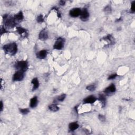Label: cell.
Returning <instances> with one entry per match:
<instances>
[{
  "label": "cell",
  "instance_id": "cell-1",
  "mask_svg": "<svg viewBox=\"0 0 135 135\" xmlns=\"http://www.w3.org/2000/svg\"><path fill=\"white\" fill-rule=\"evenodd\" d=\"M3 49L6 54L10 55V56H14L18 52V45L13 42V43L4 45L3 47Z\"/></svg>",
  "mask_w": 135,
  "mask_h": 135
},
{
  "label": "cell",
  "instance_id": "cell-2",
  "mask_svg": "<svg viewBox=\"0 0 135 135\" xmlns=\"http://www.w3.org/2000/svg\"><path fill=\"white\" fill-rule=\"evenodd\" d=\"M4 21V27L7 28H14L15 25L18 24L15 21L14 16H10L8 14H4L3 16Z\"/></svg>",
  "mask_w": 135,
  "mask_h": 135
},
{
  "label": "cell",
  "instance_id": "cell-3",
  "mask_svg": "<svg viewBox=\"0 0 135 135\" xmlns=\"http://www.w3.org/2000/svg\"><path fill=\"white\" fill-rule=\"evenodd\" d=\"M14 67L17 71L25 72L28 69V62L27 61H18L15 63Z\"/></svg>",
  "mask_w": 135,
  "mask_h": 135
},
{
  "label": "cell",
  "instance_id": "cell-4",
  "mask_svg": "<svg viewBox=\"0 0 135 135\" xmlns=\"http://www.w3.org/2000/svg\"><path fill=\"white\" fill-rule=\"evenodd\" d=\"M65 43V39L63 37H58L53 45V49L60 50L64 47Z\"/></svg>",
  "mask_w": 135,
  "mask_h": 135
},
{
  "label": "cell",
  "instance_id": "cell-5",
  "mask_svg": "<svg viewBox=\"0 0 135 135\" xmlns=\"http://www.w3.org/2000/svg\"><path fill=\"white\" fill-rule=\"evenodd\" d=\"M25 77V72L22 71H16L13 75L12 80L13 81H22Z\"/></svg>",
  "mask_w": 135,
  "mask_h": 135
},
{
  "label": "cell",
  "instance_id": "cell-6",
  "mask_svg": "<svg viewBox=\"0 0 135 135\" xmlns=\"http://www.w3.org/2000/svg\"><path fill=\"white\" fill-rule=\"evenodd\" d=\"M116 91V87L114 84H111L109 87L106 88L103 91V92L105 95L108 96H111L112 94H115V92Z\"/></svg>",
  "mask_w": 135,
  "mask_h": 135
},
{
  "label": "cell",
  "instance_id": "cell-7",
  "mask_svg": "<svg viewBox=\"0 0 135 135\" xmlns=\"http://www.w3.org/2000/svg\"><path fill=\"white\" fill-rule=\"evenodd\" d=\"M80 16V19L83 21H86L88 20L89 17V13L87 8H84L82 10H81Z\"/></svg>",
  "mask_w": 135,
  "mask_h": 135
},
{
  "label": "cell",
  "instance_id": "cell-8",
  "mask_svg": "<svg viewBox=\"0 0 135 135\" xmlns=\"http://www.w3.org/2000/svg\"><path fill=\"white\" fill-rule=\"evenodd\" d=\"M97 98L94 95H91L87 97L83 100V104H92L95 103Z\"/></svg>",
  "mask_w": 135,
  "mask_h": 135
},
{
  "label": "cell",
  "instance_id": "cell-9",
  "mask_svg": "<svg viewBox=\"0 0 135 135\" xmlns=\"http://www.w3.org/2000/svg\"><path fill=\"white\" fill-rule=\"evenodd\" d=\"M81 10L80 8H73V9L70 10L69 12V15L72 18H77L78 16L80 15Z\"/></svg>",
  "mask_w": 135,
  "mask_h": 135
},
{
  "label": "cell",
  "instance_id": "cell-10",
  "mask_svg": "<svg viewBox=\"0 0 135 135\" xmlns=\"http://www.w3.org/2000/svg\"><path fill=\"white\" fill-rule=\"evenodd\" d=\"M16 31L20 35H21V36H23L25 38L28 36V33L27 29L22 27H16Z\"/></svg>",
  "mask_w": 135,
  "mask_h": 135
},
{
  "label": "cell",
  "instance_id": "cell-11",
  "mask_svg": "<svg viewBox=\"0 0 135 135\" xmlns=\"http://www.w3.org/2000/svg\"><path fill=\"white\" fill-rule=\"evenodd\" d=\"M48 32L45 30H42L39 34V39L41 41H45L48 39Z\"/></svg>",
  "mask_w": 135,
  "mask_h": 135
},
{
  "label": "cell",
  "instance_id": "cell-12",
  "mask_svg": "<svg viewBox=\"0 0 135 135\" xmlns=\"http://www.w3.org/2000/svg\"><path fill=\"white\" fill-rule=\"evenodd\" d=\"M47 54H48L47 50H41L40 51L36 53V57L37 58H39L40 59H44L46 57Z\"/></svg>",
  "mask_w": 135,
  "mask_h": 135
},
{
  "label": "cell",
  "instance_id": "cell-13",
  "mask_svg": "<svg viewBox=\"0 0 135 135\" xmlns=\"http://www.w3.org/2000/svg\"><path fill=\"white\" fill-rule=\"evenodd\" d=\"M14 18L15 21H16V22L18 23L21 22V21H22L24 19V16H23L22 12V11L19 12L18 14H15L14 16Z\"/></svg>",
  "mask_w": 135,
  "mask_h": 135
},
{
  "label": "cell",
  "instance_id": "cell-14",
  "mask_svg": "<svg viewBox=\"0 0 135 135\" xmlns=\"http://www.w3.org/2000/svg\"><path fill=\"white\" fill-rule=\"evenodd\" d=\"M97 99L99 100L100 102L101 103L102 108H104L105 106V104H106V98H105V96L103 94H99L98 98Z\"/></svg>",
  "mask_w": 135,
  "mask_h": 135
},
{
  "label": "cell",
  "instance_id": "cell-15",
  "mask_svg": "<svg viewBox=\"0 0 135 135\" xmlns=\"http://www.w3.org/2000/svg\"><path fill=\"white\" fill-rule=\"evenodd\" d=\"M79 127V125L77 122H71L69 125V129L70 132H74V130H77Z\"/></svg>",
  "mask_w": 135,
  "mask_h": 135
},
{
  "label": "cell",
  "instance_id": "cell-16",
  "mask_svg": "<svg viewBox=\"0 0 135 135\" xmlns=\"http://www.w3.org/2000/svg\"><path fill=\"white\" fill-rule=\"evenodd\" d=\"M38 103V100L36 96L33 97L30 100V106L31 108H34L36 107V105Z\"/></svg>",
  "mask_w": 135,
  "mask_h": 135
},
{
  "label": "cell",
  "instance_id": "cell-17",
  "mask_svg": "<svg viewBox=\"0 0 135 135\" xmlns=\"http://www.w3.org/2000/svg\"><path fill=\"white\" fill-rule=\"evenodd\" d=\"M31 83L33 84V91L36 90L39 87V82L37 78H33L31 81Z\"/></svg>",
  "mask_w": 135,
  "mask_h": 135
},
{
  "label": "cell",
  "instance_id": "cell-18",
  "mask_svg": "<svg viewBox=\"0 0 135 135\" xmlns=\"http://www.w3.org/2000/svg\"><path fill=\"white\" fill-rule=\"evenodd\" d=\"M103 40L108 41L109 42V45H113L115 44V40H114V38L111 34H109L107 35L106 36L103 37Z\"/></svg>",
  "mask_w": 135,
  "mask_h": 135
},
{
  "label": "cell",
  "instance_id": "cell-19",
  "mask_svg": "<svg viewBox=\"0 0 135 135\" xmlns=\"http://www.w3.org/2000/svg\"><path fill=\"white\" fill-rule=\"evenodd\" d=\"M48 108L50 111H52L53 112H57L59 111V109H60L57 104H54V103L49 105Z\"/></svg>",
  "mask_w": 135,
  "mask_h": 135
},
{
  "label": "cell",
  "instance_id": "cell-20",
  "mask_svg": "<svg viewBox=\"0 0 135 135\" xmlns=\"http://www.w3.org/2000/svg\"><path fill=\"white\" fill-rule=\"evenodd\" d=\"M66 98V95L65 94H62L60 96H59L57 97L56 99V101H59V102H62L65 100Z\"/></svg>",
  "mask_w": 135,
  "mask_h": 135
},
{
  "label": "cell",
  "instance_id": "cell-21",
  "mask_svg": "<svg viewBox=\"0 0 135 135\" xmlns=\"http://www.w3.org/2000/svg\"><path fill=\"white\" fill-rule=\"evenodd\" d=\"M96 86L95 84H90V85H89L86 87L87 90L91 92L94 91L96 90Z\"/></svg>",
  "mask_w": 135,
  "mask_h": 135
},
{
  "label": "cell",
  "instance_id": "cell-22",
  "mask_svg": "<svg viewBox=\"0 0 135 135\" xmlns=\"http://www.w3.org/2000/svg\"><path fill=\"white\" fill-rule=\"evenodd\" d=\"M37 22L38 23H42L44 22V17L42 14H40L37 16Z\"/></svg>",
  "mask_w": 135,
  "mask_h": 135
},
{
  "label": "cell",
  "instance_id": "cell-23",
  "mask_svg": "<svg viewBox=\"0 0 135 135\" xmlns=\"http://www.w3.org/2000/svg\"><path fill=\"white\" fill-rule=\"evenodd\" d=\"M20 111L21 113H22L23 115H27L29 112L30 110L28 108H24V109H20Z\"/></svg>",
  "mask_w": 135,
  "mask_h": 135
},
{
  "label": "cell",
  "instance_id": "cell-24",
  "mask_svg": "<svg viewBox=\"0 0 135 135\" xmlns=\"http://www.w3.org/2000/svg\"><path fill=\"white\" fill-rule=\"evenodd\" d=\"M98 118L100 121L103 122H105V120H106V118H105V116L103 115H101V114H99V116H98Z\"/></svg>",
  "mask_w": 135,
  "mask_h": 135
},
{
  "label": "cell",
  "instance_id": "cell-25",
  "mask_svg": "<svg viewBox=\"0 0 135 135\" xmlns=\"http://www.w3.org/2000/svg\"><path fill=\"white\" fill-rule=\"evenodd\" d=\"M111 11H112V9H111V6L110 5H107L106 7H105L104 8V11L105 12H107V13H111Z\"/></svg>",
  "mask_w": 135,
  "mask_h": 135
},
{
  "label": "cell",
  "instance_id": "cell-26",
  "mask_svg": "<svg viewBox=\"0 0 135 135\" xmlns=\"http://www.w3.org/2000/svg\"><path fill=\"white\" fill-rule=\"evenodd\" d=\"M131 12L132 13H134L135 11V1H133L132 3V6H131V9H130Z\"/></svg>",
  "mask_w": 135,
  "mask_h": 135
},
{
  "label": "cell",
  "instance_id": "cell-27",
  "mask_svg": "<svg viewBox=\"0 0 135 135\" xmlns=\"http://www.w3.org/2000/svg\"><path fill=\"white\" fill-rule=\"evenodd\" d=\"M118 74H116V73H115V74H112L110 75L109 76V77L108 78V80H113V79H115L116 77H118Z\"/></svg>",
  "mask_w": 135,
  "mask_h": 135
},
{
  "label": "cell",
  "instance_id": "cell-28",
  "mask_svg": "<svg viewBox=\"0 0 135 135\" xmlns=\"http://www.w3.org/2000/svg\"><path fill=\"white\" fill-rule=\"evenodd\" d=\"M9 32H8V31H7V30L4 28V27H3L1 28V34L2 35L3 34H4V33H8Z\"/></svg>",
  "mask_w": 135,
  "mask_h": 135
},
{
  "label": "cell",
  "instance_id": "cell-29",
  "mask_svg": "<svg viewBox=\"0 0 135 135\" xmlns=\"http://www.w3.org/2000/svg\"><path fill=\"white\" fill-rule=\"evenodd\" d=\"M59 4H60V5H62V6L65 5V4H66V1L62 0V1H60V2H59Z\"/></svg>",
  "mask_w": 135,
  "mask_h": 135
},
{
  "label": "cell",
  "instance_id": "cell-30",
  "mask_svg": "<svg viewBox=\"0 0 135 135\" xmlns=\"http://www.w3.org/2000/svg\"><path fill=\"white\" fill-rule=\"evenodd\" d=\"M3 102L2 101H1V111H3Z\"/></svg>",
  "mask_w": 135,
  "mask_h": 135
},
{
  "label": "cell",
  "instance_id": "cell-31",
  "mask_svg": "<svg viewBox=\"0 0 135 135\" xmlns=\"http://www.w3.org/2000/svg\"><path fill=\"white\" fill-rule=\"evenodd\" d=\"M122 21V18L120 17V18L118 19H117V20H116V22H120V21Z\"/></svg>",
  "mask_w": 135,
  "mask_h": 135
}]
</instances>
